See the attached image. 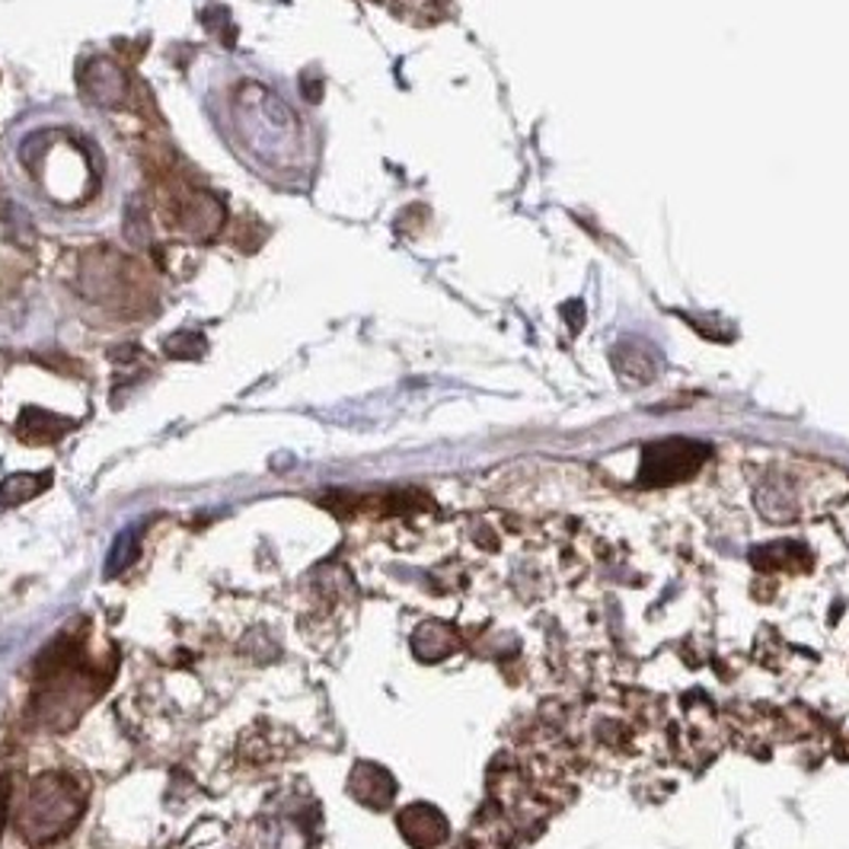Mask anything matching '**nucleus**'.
<instances>
[{
  "instance_id": "nucleus-1",
  "label": "nucleus",
  "mask_w": 849,
  "mask_h": 849,
  "mask_svg": "<svg viewBox=\"0 0 849 849\" xmlns=\"http://www.w3.org/2000/svg\"><path fill=\"white\" fill-rule=\"evenodd\" d=\"M80 812H83L80 785L61 773H42L30 785L16 827H20V837H26L33 847H45L61 840L77 824Z\"/></svg>"
},
{
  "instance_id": "nucleus-2",
  "label": "nucleus",
  "mask_w": 849,
  "mask_h": 849,
  "mask_svg": "<svg viewBox=\"0 0 849 849\" xmlns=\"http://www.w3.org/2000/svg\"><path fill=\"white\" fill-rule=\"evenodd\" d=\"M177 220L179 227H185L199 237H214L224 227V205L208 192H192L189 199H182Z\"/></svg>"
},
{
  "instance_id": "nucleus-3",
  "label": "nucleus",
  "mask_w": 849,
  "mask_h": 849,
  "mask_svg": "<svg viewBox=\"0 0 849 849\" xmlns=\"http://www.w3.org/2000/svg\"><path fill=\"white\" fill-rule=\"evenodd\" d=\"M80 87L83 93L93 97V103H103V106H115L125 100V73L112 61H90L80 73Z\"/></svg>"
},
{
  "instance_id": "nucleus-4",
  "label": "nucleus",
  "mask_w": 849,
  "mask_h": 849,
  "mask_svg": "<svg viewBox=\"0 0 849 849\" xmlns=\"http://www.w3.org/2000/svg\"><path fill=\"white\" fill-rule=\"evenodd\" d=\"M352 795L358 802L371 805V808H387L393 799V779L387 770L374 767V763H358L352 770V782H349Z\"/></svg>"
},
{
  "instance_id": "nucleus-5",
  "label": "nucleus",
  "mask_w": 849,
  "mask_h": 849,
  "mask_svg": "<svg viewBox=\"0 0 849 849\" xmlns=\"http://www.w3.org/2000/svg\"><path fill=\"white\" fill-rule=\"evenodd\" d=\"M399 827H403L406 840L416 844V847H434V844H441L444 834H448L444 817L434 812V808H428V805L406 808V812L399 814Z\"/></svg>"
},
{
  "instance_id": "nucleus-6",
  "label": "nucleus",
  "mask_w": 849,
  "mask_h": 849,
  "mask_svg": "<svg viewBox=\"0 0 849 849\" xmlns=\"http://www.w3.org/2000/svg\"><path fill=\"white\" fill-rule=\"evenodd\" d=\"M71 428V419H61V416L36 409V406L23 409V416H20V434H23L26 441H33V444H52V441L65 438Z\"/></svg>"
},
{
  "instance_id": "nucleus-7",
  "label": "nucleus",
  "mask_w": 849,
  "mask_h": 849,
  "mask_svg": "<svg viewBox=\"0 0 849 849\" xmlns=\"http://www.w3.org/2000/svg\"><path fill=\"white\" fill-rule=\"evenodd\" d=\"M48 483H52L48 473H16V476L3 479V486H0V505H3V508H13V505H20V501H26V498L45 493Z\"/></svg>"
},
{
  "instance_id": "nucleus-8",
  "label": "nucleus",
  "mask_w": 849,
  "mask_h": 849,
  "mask_svg": "<svg viewBox=\"0 0 849 849\" xmlns=\"http://www.w3.org/2000/svg\"><path fill=\"white\" fill-rule=\"evenodd\" d=\"M205 352V339L202 332H177L167 339V354L170 358H199Z\"/></svg>"
},
{
  "instance_id": "nucleus-9",
  "label": "nucleus",
  "mask_w": 849,
  "mask_h": 849,
  "mask_svg": "<svg viewBox=\"0 0 849 849\" xmlns=\"http://www.w3.org/2000/svg\"><path fill=\"white\" fill-rule=\"evenodd\" d=\"M135 553H138V531L118 533V540H115V553L109 556V571H122V568L135 559Z\"/></svg>"
},
{
  "instance_id": "nucleus-10",
  "label": "nucleus",
  "mask_w": 849,
  "mask_h": 849,
  "mask_svg": "<svg viewBox=\"0 0 849 849\" xmlns=\"http://www.w3.org/2000/svg\"><path fill=\"white\" fill-rule=\"evenodd\" d=\"M125 234H128V240H132L135 247H142L144 240H147V212H144V205L138 199H135L132 208L125 212Z\"/></svg>"
},
{
  "instance_id": "nucleus-11",
  "label": "nucleus",
  "mask_w": 849,
  "mask_h": 849,
  "mask_svg": "<svg viewBox=\"0 0 849 849\" xmlns=\"http://www.w3.org/2000/svg\"><path fill=\"white\" fill-rule=\"evenodd\" d=\"M301 93H304L310 103H319V97H322V83L314 80V77H301Z\"/></svg>"
},
{
  "instance_id": "nucleus-12",
  "label": "nucleus",
  "mask_w": 849,
  "mask_h": 849,
  "mask_svg": "<svg viewBox=\"0 0 849 849\" xmlns=\"http://www.w3.org/2000/svg\"><path fill=\"white\" fill-rule=\"evenodd\" d=\"M7 805H10V782L0 777V834H3V820H7Z\"/></svg>"
}]
</instances>
